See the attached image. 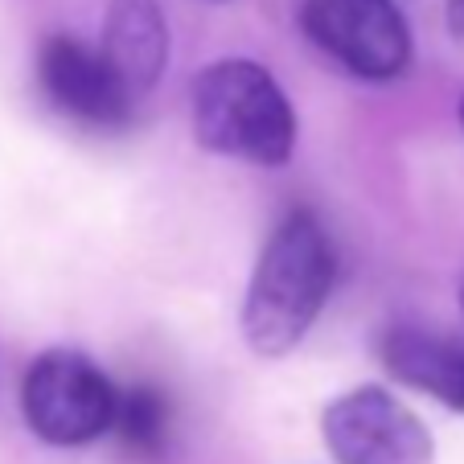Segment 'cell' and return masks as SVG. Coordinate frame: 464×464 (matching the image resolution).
<instances>
[{"mask_svg": "<svg viewBox=\"0 0 464 464\" xmlns=\"http://www.w3.org/2000/svg\"><path fill=\"white\" fill-rule=\"evenodd\" d=\"M460 308H464V288H460Z\"/></svg>", "mask_w": 464, "mask_h": 464, "instance_id": "cell-12", "label": "cell"}, {"mask_svg": "<svg viewBox=\"0 0 464 464\" xmlns=\"http://www.w3.org/2000/svg\"><path fill=\"white\" fill-rule=\"evenodd\" d=\"M460 123H464V99H460Z\"/></svg>", "mask_w": 464, "mask_h": 464, "instance_id": "cell-11", "label": "cell"}, {"mask_svg": "<svg viewBox=\"0 0 464 464\" xmlns=\"http://www.w3.org/2000/svg\"><path fill=\"white\" fill-rule=\"evenodd\" d=\"M120 391L79 350H45L21 382V411L37 440L79 448L115 428Z\"/></svg>", "mask_w": 464, "mask_h": 464, "instance_id": "cell-3", "label": "cell"}, {"mask_svg": "<svg viewBox=\"0 0 464 464\" xmlns=\"http://www.w3.org/2000/svg\"><path fill=\"white\" fill-rule=\"evenodd\" d=\"M42 87L62 111L87 120L95 128H120L131 115V91L111 71L103 50H91L79 37H45L37 53Z\"/></svg>", "mask_w": 464, "mask_h": 464, "instance_id": "cell-6", "label": "cell"}, {"mask_svg": "<svg viewBox=\"0 0 464 464\" xmlns=\"http://www.w3.org/2000/svg\"><path fill=\"white\" fill-rule=\"evenodd\" d=\"M300 25L358 79H394L411 62V29L394 0H304Z\"/></svg>", "mask_w": 464, "mask_h": 464, "instance_id": "cell-4", "label": "cell"}, {"mask_svg": "<svg viewBox=\"0 0 464 464\" xmlns=\"http://www.w3.org/2000/svg\"><path fill=\"white\" fill-rule=\"evenodd\" d=\"M448 29H452L456 37H464V0H448Z\"/></svg>", "mask_w": 464, "mask_h": 464, "instance_id": "cell-10", "label": "cell"}, {"mask_svg": "<svg viewBox=\"0 0 464 464\" xmlns=\"http://www.w3.org/2000/svg\"><path fill=\"white\" fill-rule=\"evenodd\" d=\"M378 353L394 382L431 394L448 411H464V342L423 329H391Z\"/></svg>", "mask_w": 464, "mask_h": 464, "instance_id": "cell-8", "label": "cell"}, {"mask_svg": "<svg viewBox=\"0 0 464 464\" xmlns=\"http://www.w3.org/2000/svg\"><path fill=\"white\" fill-rule=\"evenodd\" d=\"M103 58L131 95L152 91L169 66V25L157 0H111L103 25Z\"/></svg>", "mask_w": 464, "mask_h": 464, "instance_id": "cell-7", "label": "cell"}, {"mask_svg": "<svg viewBox=\"0 0 464 464\" xmlns=\"http://www.w3.org/2000/svg\"><path fill=\"white\" fill-rule=\"evenodd\" d=\"M193 136L218 157L280 169L296 149V111L267 66L222 58L193 82Z\"/></svg>", "mask_w": 464, "mask_h": 464, "instance_id": "cell-2", "label": "cell"}, {"mask_svg": "<svg viewBox=\"0 0 464 464\" xmlns=\"http://www.w3.org/2000/svg\"><path fill=\"white\" fill-rule=\"evenodd\" d=\"M337 255L313 210H292L272 230L243 300V337L259 358H284L308 337L334 292Z\"/></svg>", "mask_w": 464, "mask_h": 464, "instance_id": "cell-1", "label": "cell"}, {"mask_svg": "<svg viewBox=\"0 0 464 464\" xmlns=\"http://www.w3.org/2000/svg\"><path fill=\"white\" fill-rule=\"evenodd\" d=\"M169 428V403L157 386H131L120 391V407H115V431L131 452H160Z\"/></svg>", "mask_w": 464, "mask_h": 464, "instance_id": "cell-9", "label": "cell"}, {"mask_svg": "<svg viewBox=\"0 0 464 464\" xmlns=\"http://www.w3.org/2000/svg\"><path fill=\"white\" fill-rule=\"evenodd\" d=\"M324 444L337 464H431L436 440L407 403L382 386H358L324 407Z\"/></svg>", "mask_w": 464, "mask_h": 464, "instance_id": "cell-5", "label": "cell"}]
</instances>
